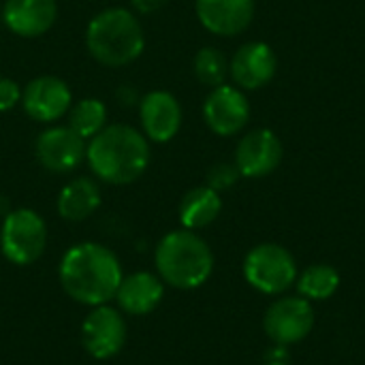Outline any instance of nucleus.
<instances>
[{
  "label": "nucleus",
  "instance_id": "28",
  "mask_svg": "<svg viewBox=\"0 0 365 365\" xmlns=\"http://www.w3.org/2000/svg\"><path fill=\"white\" fill-rule=\"evenodd\" d=\"M0 15H2V4H0Z\"/></svg>",
  "mask_w": 365,
  "mask_h": 365
},
{
  "label": "nucleus",
  "instance_id": "25",
  "mask_svg": "<svg viewBox=\"0 0 365 365\" xmlns=\"http://www.w3.org/2000/svg\"><path fill=\"white\" fill-rule=\"evenodd\" d=\"M115 101L122 105V107H139V101H141V94L137 92L135 86L130 83H124L115 90Z\"/></svg>",
  "mask_w": 365,
  "mask_h": 365
},
{
  "label": "nucleus",
  "instance_id": "23",
  "mask_svg": "<svg viewBox=\"0 0 365 365\" xmlns=\"http://www.w3.org/2000/svg\"><path fill=\"white\" fill-rule=\"evenodd\" d=\"M240 178H242V175H240L235 163H216L214 167H210L205 182H207V186L214 188L216 192H225V190L233 188V186L237 184Z\"/></svg>",
  "mask_w": 365,
  "mask_h": 365
},
{
  "label": "nucleus",
  "instance_id": "19",
  "mask_svg": "<svg viewBox=\"0 0 365 365\" xmlns=\"http://www.w3.org/2000/svg\"><path fill=\"white\" fill-rule=\"evenodd\" d=\"M220 212H222L220 192H216L207 184L190 188L180 201V222L184 229L190 231L205 229L220 216Z\"/></svg>",
  "mask_w": 365,
  "mask_h": 365
},
{
  "label": "nucleus",
  "instance_id": "14",
  "mask_svg": "<svg viewBox=\"0 0 365 365\" xmlns=\"http://www.w3.org/2000/svg\"><path fill=\"white\" fill-rule=\"evenodd\" d=\"M278 68L274 49L263 41L244 43L229 62V75L242 90H259L267 86Z\"/></svg>",
  "mask_w": 365,
  "mask_h": 365
},
{
  "label": "nucleus",
  "instance_id": "16",
  "mask_svg": "<svg viewBox=\"0 0 365 365\" xmlns=\"http://www.w3.org/2000/svg\"><path fill=\"white\" fill-rule=\"evenodd\" d=\"M201 26L218 36L244 32L255 17V0H195Z\"/></svg>",
  "mask_w": 365,
  "mask_h": 365
},
{
  "label": "nucleus",
  "instance_id": "24",
  "mask_svg": "<svg viewBox=\"0 0 365 365\" xmlns=\"http://www.w3.org/2000/svg\"><path fill=\"white\" fill-rule=\"evenodd\" d=\"M21 103V88L11 77H0V113L11 111Z\"/></svg>",
  "mask_w": 365,
  "mask_h": 365
},
{
  "label": "nucleus",
  "instance_id": "8",
  "mask_svg": "<svg viewBox=\"0 0 365 365\" xmlns=\"http://www.w3.org/2000/svg\"><path fill=\"white\" fill-rule=\"evenodd\" d=\"M21 107L26 115L38 124H56L66 118L73 107V92L58 75H38L21 90Z\"/></svg>",
  "mask_w": 365,
  "mask_h": 365
},
{
  "label": "nucleus",
  "instance_id": "18",
  "mask_svg": "<svg viewBox=\"0 0 365 365\" xmlns=\"http://www.w3.org/2000/svg\"><path fill=\"white\" fill-rule=\"evenodd\" d=\"M101 201H103V192L98 182L94 178L81 175L62 186L56 207L60 218L68 222H81L101 207Z\"/></svg>",
  "mask_w": 365,
  "mask_h": 365
},
{
  "label": "nucleus",
  "instance_id": "3",
  "mask_svg": "<svg viewBox=\"0 0 365 365\" xmlns=\"http://www.w3.org/2000/svg\"><path fill=\"white\" fill-rule=\"evenodd\" d=\"M86 47L90 56L107 68L133 64L145 49L143 26L130 9H103L86 28Z\"/></svg>",
  "mask_w": 365,
  "mask_h": 365
},
{
  "label": "nucleus",
  "instance_id": "20",
  "mask_svg": "<svg viewBox=\"0 0 365 365\" xmlns=\"http://www.w3.org/2000/svg\"><path fill=\"white\" fill-rule=\"evenodd\" d=\"M68 118V126L83 137L86 141L92 139L94 135H98L105 126H107V107L103 101L98 98H81L77 103H73V107L66 113Z\"/></svg>",
  "mask_w": 365,
  "mask_h": 365
},
{
  "label": "nucleus",
  "instance_id": "6",
  "mask_svg": "<svg viewBox=\"0 0 365 365\" xmlns=\"http://www.w3.org/2000/svg\"><path fill=\"white\" fill-rule=\"evenodd\" d=\"M244 276L257 291L278 295L297 280V263L287 248L278 244H259L246 255Z\"/></svg>",
  "mask_w": 365,
  "mask_h": 365
},
{
  "label": "nucleus",
  "instance_id": "26",
  "mask_svg": "<svg viewBox=\"0 0 365 365\" xmlns=\"http://www.w3.org/2000/svg\"><path fill=\"white\" fill-rule=\"evenodd\" d=\"M169 0H130V6L133 11H137L139 15H150V13H156L160 11Z\"/></svg>",
  "mask_w": 365,
  "mask_h": 365
},
{
  "label": "nucleus",
  "instance_id": "4",
  "mask_svg": "<svg viewBox=\"0 0 365 365\" xmlns=\"http://www.w3.org/2000/svg\"><path fill=\"white\" fill-rule=\"evenodd\" d=\"M154 263L158 278L182 291L205 284L214 272V255L207 242L190 229L167 233L156 244Z\"/></svg>",
  "mask_w": 365,
  "mask_h": 365
},
{
  "label": "nucleus",
  "instance_id": "2",
  "mask_svg": "<svg viewBox=\"0 0 365 365\" xmlns=\"http://www.w3.org/2000/svg\"><path fill=\"white\" fill-rule=\"evenodd\" d=\"M150 160L148 137L130 124H107L86 145V163L92 175L111 186L137 182L148 171Z\"/></svg>",
  "mask_w": 365,
  "mask_h": 365
},
{
  "label": "nucleus",
  "instance_id": "12",
  "mask_svg": "<svg viewBox=\"0 0 365 365\" xmlns=\"http://www.w3.org/2000/svg\"><path fill=\"white\" fill-rule=\"evenodd\" d=\"M141 133L150 143H169L182 128V105L167 90H152L139 101Z\"/></svg>",
  "mask_w": 365,
  "mask_h": 365
},
{
  "label": "nucleus",
  "instance_id": "9",
  "mask_svg": "<svg viewBox=\"0 0 365 365\" xmlns=\"http://www.w3.org/2000/svg\"><path fill=\"white\" fill-rule=\"evenodd\" d=\"M203 120L218 137H233L242 133L250 120V103L244 90L229 83L212 88L203 103Z\"/></svg>",
  "mask_w": 365,
  "mask_h": 365
},
{
  "label": "nucleus",
  "instance_id": "5",
  "mask_svg": "<svg viewBox=\"0 0 365 365\" xmlns=\"http://www.w3.org/2000/svg\"><path fill=\"white\" fill-rule=\"evenodd\" d=\"M47 248V225L30 207L11 210L0 227V250L13 265H30Z\"/></svg>",
  "mask_w": 365,
  "mask_h": 365
},
{
  "label": "nucleus",
  "instance_id": "11",
  "mask_svg": "<svg viewBox=\"0 0 365 365\" xmlns=\"http://www.w3.org/2000/svg\"><path fill=\"white\" fill-rule=\"evenodd\" d=\"M81 342L94 359L115 357L126 342V321L122 310L111 306H96L81 325Z\"/></svg>",
  "mask_w": 365,
  "mask_h": 365
},
{
  "label": "nucleus",
  "instance_id": "22",
  "mask_svg": "<svg viewBox=\"0 0 365 365\" xmlns=\"http://www.w3.org/2000/svg\"><path fill=\"white\" fill-rule=\"evenodd\" d=\"M192 68L197 79L210 88L222 86L229 77V60L218 47H201L192 60Z\"/></svg>",
  "mask_w": 365,
  "mask_h": 365
},
{
  "label": "nucleus",
  "instance_id": "15",
  "mask_svg": "<svg viewBox=\"0 0 365 365\" xmlns=\"http://www.w3.org/2000/svg\"><path fill=\"white\" fill-rule=\"evenodd\" d=\"M0 19L21 38H38L47 34L58 19L56 0H4Z\"/></svg>",
  "mask_w": 365,
  "mask_h": 365
},
{
  "label": "nucleus",
  "instance_id": "7",
  "mask_svg": "<svg viewBox=\"0 0 365 365\" xmlns=\"http://www.w3.org/2000/svg\"><path fill=\"white\" fill-rule=\"evenodd\" d=\"M86 145L88 141L68 124H51L36 137L34 156L45 171L64 175L86 160Z\"/></svg>",
  "mask_w": 365,
  "mask_h": 365
},
{
  "label": "nucleus",
  "instance_id": "1",
  "mask_svg": "<svg viewBox=\"0 0 365 365\" xmlns=\"http://www.w3.org/2000/svg\"><path fill=\"white\" fill-rule=\"evenodd\" d=\"M60 284L81 306L109 304L124 278L118 255L96 242H81L68 248L60 261Z\"/></svg>",
  "mask_w": 365,
  "mask_h": 365
},
{
  "label": "nucleus",
  "instance_id": "13",
  "mask_svg": "<svg viewBox=\"0 0 365 365\" xmlns=\"http://www.w3.org/2000/svg\"><path fill=\"white\" fill-rule=\"evenodd\" d=\"M282 160V143L269 128L246 133L235 148V167L244 178H265L278 169Z\"/></svg>",
  "mask_w": 365,
  "mask_h": 365
},
{
  "label": "nucleus",
  "instance_id": "17",
  "mask_svg": "<svg viewBox=\"0 0 365 365\" xmlns=\"http://www.w3.org/2000/svg\"><path fill=\"white\" fill-rule=\"evenodd\" d=\"M163 297H165L163 280L156 274L137 272L122 278L113 299L122 312L130 317H145L158 308Z\"/></svg>",
  "mask_w": 365,
  "mask_h": 365
},
{
  "label": "nucleus",
  "instance_id": "21",
  "mask_svg": "<svg viewBox=\"0 0 365 365\" xmlns=\"http://www.w3.org/2000/svg\"><path fill=\"white\" fill-rule=\"evenodd\" d=\"M297 287H299L302 297H306L308 302H323V299H329L338 291L340 274L331 265H325V263L310 265L299 276Z\"/></svg>",
  "mask_w": 365,
  "mask_h": 365
},
{
  "label": "nucleus",
  "instance_id": "10",
  "mask_svg": "<svg viewBox=\"0 0 365 365\" xmlns=\"http://www.w3.org/2000/svg\"><path fill=\"white\" fill-rule=\"evenodd\" d=\"M265 334L280 346L302 342L314 327V308L306 297H284L274 302L263 319Z\"/></svg>",
  "mask_w": 365,
  "mask_h": 365
},
{
  "label": "nucleus",
  "instance_id": "27",
  "mask_svg": "<svg viewBox=\"0 0 365 365\" xmlns=\"http://www.w3.org/2000/svg\"><path fill=\"white\" fill-rule=\"evenodd\" d=\"M265 365H289V355L284 353V349H274L267 353L265 357Z\"/></svg>",
  "mask_w": 365,
  "mask_h": 365
}]
</instances>
